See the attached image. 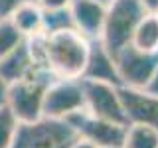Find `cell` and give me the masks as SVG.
<instances>
[{"label":"cell","mask_w":158,"mask_h":148,"mask_svg":"<svg viewBox=\"0 0 158 148\" xmlns=\"http://www.w3.org/2000/svg\"><path fill=\"white\" fill-rule=\"evenodd\" d=\"M28 43L38 65L53 79L83 77L89 61V51H91V39L77 32L75 28L42 34V36L30 38Z\"/></svg>","instance_id":"cell-1"},{"label":"cell","mask_w":158,"mask_h":148,"mask_svg":"<svg viewBox=\"0 0 158 148\" xmlns=\"http://www.w3.org/2000/svg\"><path fill=\"white\" fill-rule=\"evenodd\" d=\"M146 16L140 0H111L107 4V18L101 42L113 56L132 42V34L140 20Z\"/></svg>","instance_id":"cell-2"},{"label":"cell","mask_w":158,"mask_h":148,"mask_svg":"<svg viewBox=\"0 0 158 148\" xmlns=\"http://www.w3.org/2000/svg\"><path fill=\"white\" fill-rule=\"evenodd\" d=\"M53 77L48 71H36L34 75L8 85L6 107L14 113L18 122H32L44 117V99Z\"/></svg>","instance_id":"cell-3"},{"label":"cell","mask_w":158,"mask_h":148,"mask_svg":"<svg viewBox=\"0 0 158 148\" xmlns=\"http://www.w3.org/2000/svg\"><path fill=\"white\" fill-rule=\"evenodd\" d=\"M77 138L73 126L63 118L42 117L20 122L12 148H67Z\"/></svg>","instance_id":"cell-4"},{"label":"cell","mask_w":158,"mask_h":148,"mask_svg":"<svg viewBox=\"0 0 158 148\" xmlns=\"http://www.w3.org/2000/svg\"><path fill=\"white\" fill-rule=\"evenodd\" d=\"M65 121L73 126V130L79 138H85V140L93 142L99 148L123 146L127 126H128V125H121V122H113V121H107V118L95 117L87 109L71 115Z\"/></svg>","instance_id":"cell-5"},{"label":"cell","mask_w":158,"mask_h":148,"mask_svg":"<svg viewBox=\"0 0 158 148\" xmlns=\"http://www.w3.org/2000/svg\"><path fill=\"white\" fill-rule=\"evenodd\" d=\"M85 109V91L81 79H53L44 99V117L69 118Z\"/></svg>","instance_id":"cell-6"},{"label":"cell","mask_w":158,"mask_h":148,"mask_svg":"<svg viewBox=\"0 0 158 148\" xmlns=\"http://www.w3.org/2000/svg\"><path fill=\"white\" fill-rule=\"evenodd\" d=\"M81 81L83 91H85V109L89 113L113 122L128 125L118 85H113L107 81H93V79H81Z\"/></svg>","instance_id":"cell-7"},{"label":"cell","mask_w":158,"mask_h":148,"mask_svg":"<svg viewBox=\"0 0 158 148\" xmlns=\"http://www.w3.org/2000/svg\"><path fill=\"white\" fill-rule=\"evenodd\" d=\"M115 63L121 85L144 89L152 75L158 71V53L140 51L132 43H128L115 56Z\"/></svg>","instance_id":"cell-8"},{"label":"cell","mask_w":158,"mask_h":148,"mask_svg":"<svg viewBox=\"0 0 158 148\" xmlns=\"http://www.w3.org/2000/svg\"><path fill=\"white\" fill-rule=\"evenodd\" d=\"M121 101L128 125H148L158 128V97L144 89L121 85Z\"/></svg>","instance_id":"cell-9"},{"label":"cell","mask_w":158,"mask_h":148,"mask_svg":"<svg viewBox=\"0 0 158 148\" xmlns=\"http://www.w3.org/2000/svg\"><path fill=\"white\" fill-rule=\"evenodd\" d=\"M69 12L73 26L89 39H101L107 18V4L101 0H71Z\"/></svg>","instance_id":"cell-10"},{"label":"cell","mask_w":158,"mask_h":148,"mask_svg":"<svg viewBox=\"0 0 158 148\" xmlns=\"http://www.w3.org/2000/svg\"><path fill=\"white\" fill-rule=\"evenodd\" d=\"M36 71H44V69L38 65L36 57H34L32 49H30L28 39L22 46H18L14 51H10L8 56L0 59V77H2V81L6 85L22 81V79L34 75Z\"/></svg>","instance_id":"cell-11"},{"label":"cell","mask_w":158,"mask_h":148,"mask_svg":"<svg viewBox=\"0 0 158 148\" xmlns=\"http://www.w3.org/2000/svg\"><path fill=\"white\" fill-rule=\"evenodd\" d=\"M81 79H93V81H107L121 87V77L117 71L115 56L103 46L101 39H91V51L89 61Z\"/></svg>","instance_id":"cell-12"},{"label":"cell","mask_w":158,"mask_h":148,"mask_svg":"<svg viewBox=\"0 0 158 148\" xmlns=\"http://www.w3.org/2000/svg\"><path fill=\"white\" fill-rule=\"evenodd\" d=\"M10 20L26 39L42 36L46 30V10L38 4V0H28L22 6H18Z\"/></svg>","instance_id":"cell-13"},{"label":"cell","mask_w":158,"mask_h":148,"mask_svg":"<svg viewBox=\"0 0 158 148\" xmlns=\"http://www.w3.org/2000/svg\"><path fill=\"white\" fill-rule=\"evenodd\" d=\"M132 46L146 53H158V14H146L132 34Z\"/></svg>","instance_id":"cell-14"},{"label":"cell","mask_w":158,"mask_h":148,"mask_svg":"<svg viewBox=\"0 0 158 148\" xmlns=\"http://www.w3.org/2000/svg\"><path fill=\"white\" fill-rule=\"evenodd\" d=\"M123 148H158V128L148 125H128Z\"/></svg>","instance_id":"cell-15"},{"label":"cell","mask_w":158,"mask_h":148,"mask_svg":"<svg viewBox=\"0 0 158 148\" xmlns=\"http://www.w3.org/2000/svg\"><path fill=\"white\" fill-rule=\"evenodd\" d=\"M24 42H26V38L12 24V20L0 18V59L4 56H8L10 51H14L18 46H22Z\"/></svg>","instance_id":"cell-16"},{"label":"cell","mask_w":158,"mask_h":148,"mask_svg":"<svg viewBox=\"0 0 158 148\" xmlns=\"http://www.w3.org/2000/svg\"><path fill=\"white\" fill-rule=\"evenodd\" d=\"M18 118L6 105L0 107V148H12L18 130Z\"/></svg>","instance_id":"cell-17"},{"label":"cell","mask_w":158,"mask_h":148,"mask_svg":"<svg viewBox=\"0 0 158 148\" xmlns=\"http://www.w3.org/2000/svg\"><path fill=\"white\" fill-rule=\"evenodd\" d=\"M67 28H75L69 8L46 10V30H44V34H53V32H59V30H67Z\"/></svg>","instance_id":"cell-18"},{"label":"cell","mask_w":158,"mask_h":148,"mask_svg":"<svg viewBox=\"0 0 158 148\" xmlns=\"http://www.w3.org/2000/svg\"><path fill=\"white\" fill-rule=\"evenodd\" d=\"M28 0H0V18H10L14 14V10L22 6Z\"/></svg>","instance_id":"cell-19"},{"label":"cell","mask_w":158,"mask_h":148,"mask_svg":"<svg viewBox=\"0 0 158 148\" xmlns=\"http://www.w3.org/2000/svg\"><path fill=\"white\" fill-rule=\"evenodd\" d=\"M38 4L44 10H61V8H69L71 0H38Z\"/></svg>","instance_id":"cell-20"},{"label":"cell","mask_w":158,"mask_h":148,"mask_svg":"<svg viewBox=\"0 0 158 148\" xmlns=\"http://www.w3.org/2000/svg\"><path fill=\"white\" fill-rule=\"evenodd\" d=\"M144 91H148L150 95H154V97H158V71L152 75V79L146 83V87H144Z\"/></svg>","instance_id":"cell-21"},{"label":"cell","mask_w":158,"mask_h":148,"mask_svg":"<svg viewBox=\"0 0 158 148\" xmlns=\"http://www.w3.org/2000/svg\"><path fill=\"white\" fill-rule=\"evenodd\" d=\"M67 148H99V146H95L93 142L85 140V138H79V136H77V138H75V140H73Z\"/></svg>","instance_id":"cell-22"},{"label":"cell","mask_w":158,"mask_h":148,"mask_svg":"<svg viewBox=\"0 0 158 148\" xmlns=\"http://www.w3.org/2000/svg\"><path fill=\"white\" fill-rule=\"evenodd\" d=\"M146 14H158V0H140Z\"/></svg>","instance_id":"cell-23"},{"label":"cell","mask_w":158,"mask_h":148,"mask_svg":"<svg viewBox=\"0 0 158 148\" xmlns=\"http://www.w3.org/2000/svg\"><path fill=\"white\" fill-rule=\"evenodd\" d=\"M6 93H8V85L2 81V77H0V107L6 105Z\"/></svg>","instance_id":"cell-24"},{"label":"cell","mask_w":158,"mask_h":148,"mask_svg":"<svg viewBox=\"0 0 158 148\" xmlns=\"http://www.w3.org/2000/svg\"><path fill=\"white\" fill-rule=\"evenodd\" d=\"M101 2H105V4H109V2H111V0H101Z\"/></svg>","instance_id":"cell-25"},{"label":"cell","mask_w":158,"mask_h":148,"mask_svg":"<svg viewBox=\"0 0 158 148\" xmlns=\"http://www.w3.org/2000/svg\"><path fill=\"white\" fill-rule=\"evenodd\" d=\"M117 148H123V146H117Z\"/></svg>","instance_id":"cell-26"}]
</instances>
